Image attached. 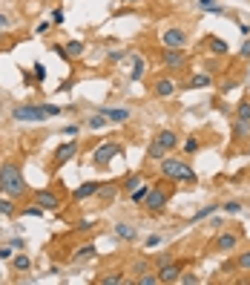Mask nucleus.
<instances>
[{"mask_svg": "<svg viewBox=\"0 0 250 285\" xmlns=\"http://www.w3.org/2000/svg\"><path fill=\"white\" fill-rule=\"evenodd\" d=\"M121 58H124V52H110V61H112V64H118Z\"/></svg>", "mask_w": 250, "mask_h": 285, "instance_id": "nucleus-55", "label": "nucleus"}, {"mask_svg": "<svg viewBox=\"0 0 250 285\" xmlns=\"http://www.w3.org/2000/svg\"><path fill=\"white\" fill-rule=\"evenodd\" d=\"M121 156V144H115V141H104L101 147L92 153V161L98 164V167H106L112 159H118Z\"/></svg>", "mask_w": 250, "mask_h": 285, "instance_id": "nucleus-6", "label": "nucleus"}, {"mask_svg": "<svg viewBox=\"0 0 250 285\" xmlns=\"http://www.w3.org/2000/svg\"><path fill=\"white\" fill-rule=\"evenodd\" d=\"M115 236H118V239H124V242H136L138 228L126 225V222H118V225H115Z\"/></svg>", "mask_w": 250, "mask_h": 285, "instance_id": "nucleus-19", "label": "nucleus"}, {"mask_svg": "<svg viewBox=\"0 0 250 285\" xmlns=\"http://www.w3.org/2000/svg\"><path fill=\"white\" fill-rule=\"evenodd\" d=\"M118 190H121V184L118 182H106V184H101V187H98V202H101V205H110V202H115V196H118Z\"/></svg>", "mask_w": 250, "mask_h": 285, "instance_id": "nucleus-14", "label": "nucleus"}, {"mask_svg": "<svg viewBox=\"0 0 250 285\" xmlns=\"http://www.w3.org/2000/svg\"><path fill=\"white\" fill-rule=\"evenodd\" d=\"M222 210V205H204L202 210H196L193 216H190V222H204V219H210L213 213H218Z\"/></svg>", "mask_w": 250, "mask_h": 285, "instance_id": "nucleus-24", "label": "nucleus"}, {"mask_svg": "<svg viewBox=\"0 0 250 285\" xmlns=\"http://www.w3.org/2000/svg\"><path fill=\"white\" fill-rule=\"evenodd\" d=\"M176 90H178V84L172 78H164V75H161V78L152 81V95H156V98H172Z\"/></svg>", "mask_w": 250, "mask_h": 285, "instance_id": "nucleus-10", "label": "nucleus"}, {"mask_svg": "<svg viewBox=\"0 0 250 285\" xmlns=\"http://www.w3.org/2000/svg\"><path fill=\"white\" fill-rule=\"evenodd\" d=\"M178 282H182V285H198L202 279H198L196 274H184V271H182V276H178Z\"/></svg>", "mask_w": 250, "mask_h": 285, "instance_id": "nucleus-41", "label": "nucleus"}, {"mask_svg": "<svg viewBox=\"0 0 250 285\" xmlns=\"http://www.w3.org/2000/svg\"><path fill=\"white\" fill-rule=\"evenodd\" d=\"M239 55H242V58H250V38H248V41H244V44H242Z\"/></svg>", "mask_w": 250, "mask_h": 285, "instance_id": "nucleus-50", "label": "nucleus"}, {"mask_svg": "<svg viewBox=\"0 0 250 285\" xmlns=\"http://www.w3.org/2000/svg\"><path fill=\"white\" fill-rule=\"evenodd\" d=\"M250 138V121H233V141H248Z\"/></svg>", "mask_w": 250, "mask_h": 285, "instance_id": "nucleus-20", "label": "nucleus"}, {"mask_svg": "<svg viewBox=\"0 0 250 285\" xmlns=\"http://www.w3.org/2000/svg\"><path fill=\"white\" fill-rule=\"evenodd\" d=\"M207 49L213 52V55H230V44L224 38H218V35H207Z\"/></svg>", "mask_w": 250, "mask_h": 285, "instance_id": "nucleus-16", "label": "nucleus"}, {"mask_svg": "<svg viewBox=\"0 0 250 285\" xmlns=\"http://www.w3.org/2000/svg\"><path fill=\"white\" fill-rule=\"evenodd\" d=\"M158 242H161V236H158V233H152V236H147V242H144V245H147V248H156Z\"/></svg>", "mask_w": 250, "mask_h": 285, "instance_id": "nucleus-49", "label": "nucleus"}, {"mask_svg": "<svg viewBox=\"0 0 250 285\" xmlns=\"http://www.w3.org/2000/svg\"><path fill=\"white\" fill-rule=\"evenodd\" d=\"M14 251H18L14 245H3V248H0V259H6V262H12V256H14Z\"/></svg>", "mask_w": 250, "mask_h": 285, "instance_id": "nucleus-40", "label": "nucleus"}, {"mask_svg": "<svg viewBox=\"0 0 250 285\" xmlns=\"http://www.w3.org/2000/svg\"><path fill=\"white\" fill-rule=\"evenodd\" d=\"M196 6H198L202 12H210L213 6H216V0H196Z\"/></svg>", "mask_w": 250, "mask_h": 285, "instance_id": "nucleus-46", "label": "nucleus"}, {"mask_svg": "<svg viewBox=\"0 0 250 285\" xmlns=\"http://www.w3.org/2000/svg\"><path fill=\"white\" fill-rule=\"evenodd\" d=\"M216 107H218V113H222V115H230V113H233L228 104H216Z\"/></svg>", "mask_w": 250, "mask_h": 285, "instance_id": "nucleus-54", "label": "nucleus"}, {"mask_svg": "<svg viewBox=\"0 0 250 285\" xmlns=\"http://www.w3.org/2000/svg\"><path fill=\"white\" fill-rule=\"evenodd\" d=\"M170 196H172V190L170 187H150V193H147V199H144V207H147V213H161L164 207H167V202H170Z\"/></svg>", "mask_w": 250, "mask_h": 285, "instance_id": "nucleus-4", "label": "nucleus"}, {"mask_svg": "<svg viewBox=\"0 0 250 285\" xmlns=\"http://www.w3.org/2000/svg\"><path fill=\"white\" fill-rule=\"evenodd\" d=\"M161 46H164V49H184V46H187V32L178 29V26L164 29V32H161Z\"/></svg>", "mask_w": 250, "mask_h": 285, "instance_id": "nucleus-7", "label": "nucleus"}, {"mask_svg": "<svg viewBox=\"0 0 250 285\" xmlns=\"http://www.w3.org/2000/svg\"><path fill=\"white\" fill-rule=\"evenodd\" d=\"M187 87H190V90H210V87H213V75H210L207 69H204V72H196Z\"/></svg>", "mask_w": 250, "mask_h": 285, "instance_id": "nucleus-17", "label": "nucleus"}, {"mask_svg": "<svg viewBox=\"0 0 250 285\" xmlns=\"http://www.w3.org/2000/svg\"><path fill=\"white\" fill-rule=\"evenodd\" d=\"M78 230H80V233H90L92 222H90V219H78Z\"/></svg>", "mask_w": 250, "mask_h": 285, "instance_id": "nucleus-47", "label": "nucleus"}, {"mask_svg": "<svg viewBox=\"0 0 250 285\" xmlns=\"http://www.w3.org/2000/svg\"><path fill=\"white\" fill-rule=\"evenodd\" d=\"M170 262H172L170 253H156V256H152V265H156V268H164V265H170Z\"/></svg>", "mask_w": 250, "mask_h": 285, "instance_id": "nucleus-35", "label": "nucleus"}, {"mask_svg": "<svg viewBox=\"0 0 250 285\" xmlns=\"http://www.w3.org/2000/svg\"><path fill=\"white\" fill-rule=\"evenodd\" d=\"M64 113L58 104H18L12 107V118L14 121H29V124H44L49 118H58Z\"/></svg>", "mask_w": 250, "mask_h": 285, "instance_id": "nucleus-1", "label": "nucleus"}, {"mask_svg": "<svg viewBox=\"0 0 250 285\" xmlns=\"http://www.w3.org/2000/svg\"><path fill=\"white\" fill-rule=\"evenodd\" d=\"M92 256H95V245H80L78 251L72 253V259H75V262H84V259H92Z\"/></svg>", "mask_w": 250, "mask_h": 285, "instance_id": "nucleus-26", "label": "nucleus"}, {"mask_svg": "<svg viewBox=\"0 0 250 285\" xmlns=\"http://www.w3.org/2000/svg\"><path fill=\"white\" fill-rule=\"evenodd\" d=\"M101 113L106 115V121H110V124H126V121H130V115H132L126 107H104Z\"/></svg>", "mask_w": 250, "mask_h": 285, "instance_id": "nucleus-12", "label": "nucleus"}, {"mask_svg": "<svg viewBox=\"0 0 250 285\" xmlns=\"http://www.w3.org/2000/svg\"><path fill=\"white\" fill-rule=\"evenodd\" d=\"M126 3H136V0H126Z\"/></svg>", "mask_w": 250, "mask_h": 285, "instance_id": "nucleus-56", "label": "nucleus"}, {"mask_svg": "<svg viewBox=\"0 0 250 285\" xmlns=\"http://www.w3.org/2000/svg\"><path fill=\"white\" fill-rule=\"evenodd\" d=\"M182 271H184V262H170L164 268H158V279L161 282H178Z\"/></svg>", "mask_w": 250, "mask_h": 285, "instance_id": "nucleus-13", "label": "nucleus"}, {"mask_svg": "<svg viewBox=\"0 0 250 285\" xmlns=\"http://www.w3.org/2000/svg\"><path fill=\"white\" fill-rule=\"evenodd\" d=\"M106 124H110V121H106V115L104 113H95V115L86 118V127H90V130H104Z\"/></svg>", "mask_w": 250, "mask_h": 285, "instance_id": "nucleus-29", "label": "nucleus"}, {"mask_svg": "<svg viewBox=\"0 0 250 285\" xmlns=\"http://www.w3.org/2000/svg\"><path fill=\"white\" fill-rule=\"evenodd\" d=\"M75 156H78V138H69V141H64V144H60V147L55 150V159H52V167L58 170V167H64L66 161H72Z\"/></svg>", "mask_w": 250, "mask_h": 285, "instance_id": "nucleus-8", "label": "nucleus"}, {"mask_svg": "<svg viewBox=\"0 0 250 285\" xmlns=\"http://www.w3.org/2000/svg\"><path fill=\"white\" fill-rule=\"evenodd\" d=\"M0 216H14V205L9 199H0Z\"/></svg>", "mask_w": 250, "mask_h": 285, "instance_id": "nucleus-38", "label": "nucleus"}, {"mask_svg": "<svg viewBox=\"0 0 250 285\" xmlns=\"http://www.w3.org/2000/svg\"><path fill=\"white\" fill-rule=\"evenodd\" d=\"M236 87H239V81H236V78L222 81V84H218V92H222V95H228V92H230V90H236Z\"/></svg>", "mask_w": 250, "mask_h": 285, "instance_id": "nucleus-37", "label": "nucleus"}, {"mask_svg": "<svg viewBox=\"0 0 250 285\" xmlns=\"http://www.w3.org/2000/svg\"><path fill=\"white\" fill-rule=\"evenodd\" d=\"M138 184H144V173H130V176H124V182H121V190L132 193Z\"/></svg>", "mask_w": 250, "mask_h": 285, "instance_id": "nucleus-21", "label": "nucleus"}, {"mask_svg": "<svg viewBox=\"0 0 250 285\" xmlns=\"http://www.w3.org/2000/svg\"><path fill=\"white\" fill-rule=\"evenodd\" d=\"M12 268H14L18 274H23V271H29V268H32V259L20 251V253H14V256H12Z\"/></svg>", "mask_w": 250, "mask_h": 285, "instance_id": "nucleus-23", "label": "nucleus"}, {"mask_svg": "<svg viewBox=\"0 0 250 285\" xmlns=\"http://www.w3.org/2000/svg\"><path fill=\"white\" fill-rule=\"evenodd\" d=\"M121 282H126L121 271H112V274H106V276H101V279H98V285H121Z\"/></svg>", "mask_w": 250, "mask_h": 285, "instance_id": "nucleus-31", "label": "nucleus"}, {"mask_svg": "<svg viewBox=\"0 0 250 285\" xmlns=\"http://www.w3.org/2000/svg\"><path fill=\"white\" fill-rule=\"evenodd\" d=\"M161 173H164V179H170V182H184V184L198 182L196 170L184 159H161Z\"/></svg>", "mask_w": 250, "mask_h": 285, "instance_id": "nucleus-3", "label": "nucleus"}, {"mask_svg": "<svg viewBox=\"0 0 250 285\" xmlns=\"http://www.w3.org/2000/svg\"><path fill=\"white\" fill-rule=\"evenodd\" d=\"M184 64H187V52H184V49H164V52H161V67L164 69H172V72H176V69H182Z\"/></svg>", "mask_w": 250, "mask_h": 285, "instance_id": "nucleus-9", "label": "nucleus"}, {"mask_svg": "<svg viewBox=\"0 0 250 285\" xmlns=\"http://www.w3.org/2000/svg\"><path fill=\"white\" fill-rule=\"evenodd\" d=\"M64 49H66V58H80L84 55V44H80V41H69Z\"/></svg>", "mask_w": 250, "mask_h": 285, "instance_id": "nucleus-32", "label": "nucleus"}, {"mask_svg": "<svg viewBox=\"0 0 250 285\" xmlns=\"http://www.w3.org/2000/svg\"><path fill=\"white\" fill-rule=\"evenodd\" d=\"M9 26H12L9 15H0V32H3V29H9Z\"/></svg>", "mask_w": 250, "mask_h": 285, "instance_id": "nucleus-51", "label": "nucleus"}, {"mask_svg": "<svg viewBox=\"0 0 250 285\" xmlns=\"http://www.w3.org/2000/svg\"><path fill=\"white\" fill-rule=\"evenodd\" d=\"M44 213H46V210L40 205H29V207H23V210H20V216H44Z\"/></svg>", "mask_w": 250, "mask_h": 285, "instance_id": "nucleus-34", "label": "nucleus"}, {"mask_svg": "<svg viewBox=\"0 0 250 285\" xmlns=\"http://www.w3.org/2000/svg\"><path fill=\"white\" fill-rule=\"evenodd\" d=\"M52 23H55V26H60V23H64V9H60V6L52 12Z\"/></svg>", "mask_w": 250, "mask_h": 285, "instance_id": "nucleus-48", "label": "nucleus"}, {"mask_svg": "<svg viewBox=\"0 0 250 285\" xmlns=\"http://www.w3.org/2000/svg\"><path fill=\"white\" fill-rule=\"evenodd\" d=\"M12 245H14V248H18V251H26V242H23L20 236H14V239H12Z\"/></svg>", "mask_w": 250, "mask_h": 285, "instance_id": "nucleus-52", "label": "nucleus"}, {"mask_svg": "<svg viewBox=\"0 0 250 285\" xmlns=\"http://www.w3.org/2000/svg\"><path fill=\"white\" fill-rule=\"evenodd\" d=\"M147 193H150V184H138L136 190L130 193V202H132V205H144V199H147Z\"/></svg>", "mask_w": 250, "mask_h": 285, "instance_id": "nucleus-27", "label": "nucleus"}, {"mask_svg": "<svg viewBox=\"0 0 250 285\" xmlns=\"http://www.w3.org/2000/svg\"><path fill=\"white\" fill-rule=\"evenodd\" d=\"M29 190V184H26V179H23V170L18 161H3L0 164V193L6 196H23Z\"/></svg>", "mask_w": 250, "mask_h": 285, "instance_id": "nucleus-2", "label": "nucleus"}, {"mask_svg": "<svg viewBox=\"0 0 250 285\" xmlns=\"http://www.w3.org/2000/svg\"><path fill=\"white\" fill-rule=\"evenodd\" d=\"M233 113H236L239 121H250V98H242V101L236 104V110H233Z\"/></svg>", "mask_w": 250, "mask_h": 285, "instance_id": "nucleus-28", "label": "nucleus"}, {"mask_svg": "<svg viewBox=\"0 0 250 285\" xmlns=\"http://www.w3.org/2000/svg\"><path fill=\"white\" fill-rule=\"evenodd\" d=\"M161 279H158V274H141V276H136V285H158Z\"/></svg>", "mask_w": 250, "mask_h": 285, "instance_id": "nucleus-33", "label": "nucleus"}, {"mask_svg": "<svg viewBox=\"0 0 250 285\" xmlns=\"http://www.w3.org/2000/svg\"><path fill=\"white\" fill-rule=\"evenodd\" d=\"M34 81H46V69H44V64H40V61L34 64Z\"/></svg>", "mask_w": 250, "mask_h": 285, "instance_id": "nucleus-45", "label": "nucleus"}, {"mask_svg": "<svg viewBox=\"0 0 250 285\" xmlns=\"http://www.w3.org/2000/svg\"><path fill=\"white\" fill-rule=\"evenodd\" d=\"M222 210L233 216V213H239V210H242V205H239V202H224V205H222Z\"/></svg>", "mask_w": 250, "mask_h": 285, "instance_id": "nucleus-42", "label": "nucleus"}, {"mask_svg": "<svg viewBox=\"0 0 250 285\" xmlns=\"http://www.w3.org/2000/svg\"><path fill=\"white\" fill-rule=\"evenodd\" d=\"M78 130H80L78 124H69V127H64V130H60V136H69V138H75V136H78Z\"/></svg>", "mask_w": 250, "mask_h": 285, "instance_id": "nucleus-43", "label": "nucleus"}, {"mask_svg": "<svg viewBox=\"0 0 250 285\" xmlns=\"http://www.w3.org/2000/svg\"><path fill=\"white\" fill-rule=\"evenodd\" d=\"M34 205H40L44 210H58L60 207V196L55 190H34Z\"/></svg>", "mask_w": 250, "mask_h": 285, "instance_id": "nucleus-11", "label": "nucleus"}, {"mask_svg": "<svg viewBox=\"0 0 250 285\" xmlns=\"http://www.w3.org/2000/svg\"><path fill=\"white\" fill-rule=\"evenodd\" d=\"M147 268H150L147 259H136V262H132V274L141 276V274H147Z\"/></svg>", "mask_w": 250, "mask_h": 285, "instance_id": "nucleus-36", "label": "nucleus"}, {"mask_svg": "<svg viewBox=\"0 0 250 285\" xmlns=\"http://www.w3.org/2000/svg\"><path fill=\"white\" fill-rule=\"evenodd\" d=\"M164 156H167V150H164L158 141L152 138V141H150V147H147V159H150V161H161Z\"/></svg>", "mask_w": 250, "mask_h": 285, "instance_id": "nucleus-25", "label": "nucleus"}, {"mask_svg": "<svg viewBox=\"0 0 250 285\" xmlns=\"http://www.w3.org/2000/svg\"><path fill=\"white\" fill-rule=\"evenodd\" d=\"M156 141H158V144L167 150V153H170V150H176L178 144H182V141H178V136H176L172 130H161L158 136H156Z\"/></svg>", "mask_w": 250, "mask_h": 285, "instance_id": "nucleus-18", "label": "nucleus"}, {"mask_svg": "<svg viewBox=\"0 0 250 285\" xmlns=\"http://www.w3.org/2000/svg\"><path fill=\"white\" fill-rule=\"evenodd\" d=\"M98 187H101V182H84L80 187L72 190V202H84V199L95 196V193H98Z\"/></svg>", "mask_w": 250, "mask_h": 285, "instance_id": "nucleus-15", "label": "nucleus"}, {"mask_svg": "<svg viewBox=\"0 0 250 285\" xmlns=\"http://www.w3.org/2000/svg\"><path fill=\"white\" fill-rule=\"evenodd\" d=\"M130 61H132L130 78H132V81H141V78H144V72H147V67H144V58H141V55H132Z\"/></svg>", "mask_w": 250, "mask_h": 285, "instance_id": "nucleus-22", "label": "nucleus"}, {"mask_svg": "<svg viewBox=\"0 0 250 285\" xmlns=\"http://www.w3.org/2000/svg\"><path fill=\"white\" fill-rule=\"evenodd\" d=\"M198 147H202V144H198V138H193V136L184 141V153H187V156H193V153H196Z\"/></svg>", "mask_w": 250, "mask_h": 285, "instance_id": "nucleus-39", "label": "nucleus"}, {"mask_svg": "<svg viewBox=\"0 0 250 285\" xmlns=\"http://www.w3.org/2000/svg\"><path fill=\"white\" fill-rule=\"evenodd\" d=\"M239 242H242L239 230H222V233H216V239H213L210 248H213L216 253H230V251L239 248Z\"/></svg>", "mask_w": 250, "mask_h": 285, "instance_id": "nucleus-5", "label": "nucleus"}, {"mask_svg": "<svg viewBox=\"0 0 250 285\" xmlns=\"http://www.w3.org/2000/svg\"><path fill=\"white\" fill-rule=\"evenodd\" d=\"M236 271H242V274H250V251H242L239 256H236Z\"/></svg>", "mask_w": 250, "mask_h": 285, "instance_id": "nucleus-30", "label": "nucleus"}, {"mask_svg": "<svg viewBox=\"0 0 250 285\" xmlns=\"http://www.w3.org/2000/svg\"><path fill=\"white\" fill-rule=\"evenodd\" d=\"M230 271H236V262H224L222 265V274H230Z\"/></svg>", "mask_w": 250, "mask_h": 285, "instance_id": "nucleus-53", "label": "nucleus"}, {"mask_svg": "<svg viewBox=\"0 0 250 285\" xmlns=\"http://www.w3.org/2000/svg\"><path fill=\"white\" fill-rule=\"evenodd\" d=\"M52 26H55V23H49V21H40V23H38V26H34V32H38V35H46V32H49V29H52Z\"/></svg>", "mask_w": 250, "mask_h": 285, "instance_id": "nucleus-44", "label": "nucleus"}]
</instances>
